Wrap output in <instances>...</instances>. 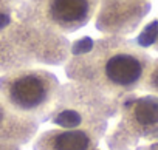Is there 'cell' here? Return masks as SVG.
<instances>
[{
    "label": "cell",
    "mask_w": 158,
    "mask_h": 150,
    "mask_svg": "<svg viewBox=\"0 0 158 150\" xmlns=\"http://www.w3.org/2000/svg\"><path fill=\"white\" fill-rule=\"evenodd\" d=\"M39 121L17 115L0 98V139L14 144L28 142L36 132Z\"/></svg>",
    "instance_id": "5b68a950"
},
{
    "label": "cell",
    "mask_w": 158,
    "mask_h": 150,
    "mask_svg": "<svg viewBox=\"0 0 158 150\" xmlns=\"http://www.w3.org/2000/svg\"><path fill=\"white\" fill-rule=\"evenodd\" d=\"M0 150H19V148H17V144H14V142H10L6 139H0Z\"/></svg>",
    "instance_id": "9c48e42d"
},
{
    "label": "cell",
    "mask_w": 158,
    "mask_h": 150,
    "mask_svg": "<svg viewBox=\"0 0 158 150\" xmlns=\"http://www.w3.org/2000/svg\"><path fill=\"white\" fill-rule=\"evenodd\" d=\"M104 128L106 125L101 122L45 130L34 138L33 150H96Z\"/></svg>",
    "instance_id": "277c9868"
},
{
    "label": "cell",
    "mask_w": 158,
    "mask_h": 150,
    "mask_svg": "<svg viewBox=\"0 0 158 150\" xmlns=\"http://www.w3.org/2000/svg\"><path fill=\"white\" fill-rule=\"evenodd\" d=\"M59 88L57 78L42 68L11 70L0 76V98L17 115L36 121L50 118Z\"/></svg>",
    "instance_id": "7a4b0ae2"
},
{
    "label": "cell",
    "mask_w": 158,
    "mask_h": 150,
    "mask_svg": "<svg viewBox=\"0 0 158 150\" xmlns=\"http://www.w3.org/2000/svg\"><path fill=\"white\" fill-rule=\"evenodd\" d=\"M127 124L138 128L147 130L158 125V96L149 95L136 99L127 111Z\"/></svg>",
    "instance_id": "8992f818"
},
{
    "label": "cell",
    "mask_w": 158,
    "mask_h": 150,
    "mask_svg": "<svg viewBox=\"0 0 158 150\" xmlns=\"http://www.w3.org/2000/svg\"><path fill=\"white\" fill-rule=\"evenodd\" d=\"M153 47H155V50H158V37H156V40H155V43H153Z\"/></svg>",
    "instance_id": "30bf717a"
},
{
    "label": "cell",
    "mask_w": 158,
    "mask_h": 150,
    "mask_svg": "<svg viewBox=\"0 0 158 150\" xmlns=\"http://www.w3.org/2000/svg\"><path fill=\"white\" fill-rule=\"evenodd\" d=\"M85 51L68 62L67 73L107 96L141 88L152 62L146 51L123 37H104Z\"/></svg>",
    "instance_id": "6da1fadb"
},
{
    "label": "cell",
    "mask_w": 158,
    "mask_h": 150,
    "mask_svg": "<svg viewBox=\"0 0 158 150\" xmlns=\"http://www.w3.org/2000/svg\"><path fill=\"white\" fill-rule=\"evenodd\" d=\"M141 87L158 93V59L153 60V62H150L149 70L146 73V78H144Z\"/></svg>",
    "instance_id": "52a82bcc"
},
{
    "label": "cell",
    "mask_w": 158,
    "mask_h": 150,
    "mask_svg": "<svg viewBox=\"0 0 158 150\" xmlns=\"http://www.w3.org/2000/svg\"><path fill=\"white\" fill-rule=\"evenodd\" d=\"M28 6L40 28L68 34L81 30L95 17L99 0H28Z\"/></svg>",
    "instance_id": "3957f363"
},
{
    "label": "cell",
    "mask_w": 158,
    "mask_h": 150,
    "mask_svg": "<svg viewBox=\"0 0 158 150\" xmlns=\"http://www.w3.org/2000/svg\"><path fill=\"white\" fill-rule=\"evenodd\" d=\"M20 3V0H0V11H6Z\"/></svg>",
    "instance_id": "ba28073f"
}]
</instances>
